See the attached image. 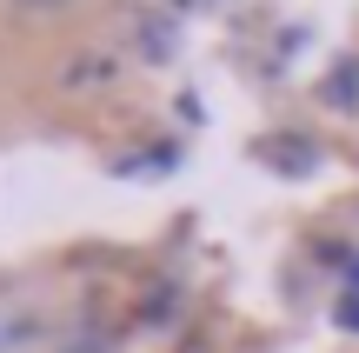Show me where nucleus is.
<instances>
[{
	"label": "nucleus",
	"mask_w": 359,
	"mask_h": 353,
	"mask_svg": "<svg viewBox=\"0 0 359 353\" xmlns=\"http://www.w3.org/2000/svg\"><path fill=\"white\" fill-rule=\"evenodd\" d=\"M346 280H353V293H359V260H353V274H346Z\"/></svg>",
	"instance_id": "f257e3e1"
}]
</instances>
